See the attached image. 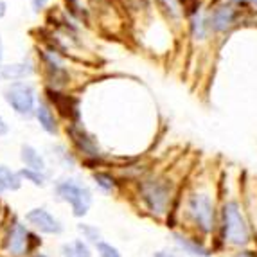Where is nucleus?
<instances>
[{"instance_id": "obj_25", "label": "nucleus", "mask_w": 257, "mask_h": 257, "mask_svg": "<svg viewBox=\"0 0 257 257\" xmlns=\"http://www.w3.org/2000/svg\"><path fill=\"white\" fill-rule=\"evenodd\" d=\"M31 257H54V255L49 253V252H45V250H40V252H36L35 255H31Z\"/></svg>"}, {"instance_id": "obj_2", "label": "nucleus", "mask_w": 257, "mask_h": 257, "mask_svg": "<svg viewBox=\"0 0 257 257\" xmlns=\"http://www.w3.org/2000/svg\"><path fill=\"white\" fill-rule=\"evenodd\" d=\"M180 182L162 173H146L141 180L130 185V193L139 212L155 221L169 223L176 214V207L182 194Z\"/></svg>"}, {"instance_id": "obj_8", "label": "nucleus", "mask_w": 257, "mask_h": 257, "mask_svg": "<svg viewBox=\"0 0 257 257\" xmlns=\"http://www.w3.org/2000/svg\"><path fill=\"white\" fill-rule=\"evenodd\" d=\"M4 99L11 106V110L20 117H33L38 106L35 88L26 81H17L6 86Z\"/></svg>"}, {"instance_id": "obj_1", "label": "nucleus", "mask_w": 257, "mask_h": 257, "mask_svg": "<svg viewBox=\"0 0 257 257\" xmlns=\"http://www.w3.org/2000/svg\"><path fill=\"white\" fill-rule=\"evenodd\" d=\"M175 216L180 218L182 230H187L203 239L216 237L219 219L218 193L203 182L189 184L182 189Z\"/></svg>"}, {"instance_id": "obj_6", "label": "nucleus", "mask_w": 257, "mask_h": 257, "mask_svg": "<svg viewBox=\"0 0 257 257\" xmlns=\"http://www.w3.org/2000/svg\"><path fill=\"white\" fill-rule=\"evenodd\" d=\"M67 137H69L70 144H72V151L77 155V159L83 166L88 169H97L103 167L104 164V153L99 148L97 139L81 126V122L74 120L72 124L67 126Z\"/></svg>"}, {"instance_id": "obj_3", "label": "nucleus", "mask_w": 257, "mask_h": 257, "mask_svg": "<svg viewBox=\"0 0 257 257\" xmlns=\"http://www.w3.org/2000/svg\"><path fill=\"white\" fill-rule=\"evenodd\" d=\"M216 241L223 248H230L234 252L246 250L253 243L252 223L237 198H225L219 202Z\"/></svg>"}, {"instance_id": "obj_5", "label": "nucleus", "mask_w": 257, "mask_h": 257, "mask_svg": "<svg viewBox=\"0 0 257 257\" xmlns=\"http://www.w3.org/2000/svg\"><path fill=\"white\" fill-rule=\"evenodd\" d=\"M43 237L26 225L20 216H9L0 228V255L2 257H31L40 252Z\"/></svg>"}, {"instance_id": "obj_11", "label": "nucleus", "mask_w": 257, "mask_h": 257, "mask_svg": "<svg viewBox=\"0 0 257 257\" xmlns=\"http://www.w3.org/2000/svg\"><path fill=\"white\" fill-rule=\"evenodd\" d=\"M20 162H22V167H26V169L51 173V164H49V159L38 150V148L33 146V144H22Z\"/></svg>"}, {"instance_id": "obj_4", "label": "nucleus", "mask_w": 257, "mask_h": 257, "mask_svg": "<svg viewBox=\"0 0 257 257\" xmlns=\"http://www.w3.org/2000/svg\"><path fill=\"white\" fill-rule=\"evenodd\" d=\"M52 198L56 203L69 207L70 216L77 221H83L86 216L90 214L92 207H94L95 191L81 176L74 175H60L56 176L51 184Z\"/></svg>"}, {"instance_id": "obj_10", "label": "nucleus", "mask_w": 257, "mask_h": 257, "mask_svg": "<svg viewBox=\"0 0 257 257\" xmlns=\"http://www.w3.org/2000/svg\"><path fill=\"white\" fill-rule=\"evenodd\" d=\"M90 185L95 193L103 196H119L126 189V184L119 176V173L106 167H97L90 171Z\"/></svg>"}, {"instance_id": "obj_14", "label": "nucleus", "mask_w": 257, "mask_h": 257, "mask_svg": "<svg viewBox=\"0 0 257 257\" xmlns=\"http://www.w3.org/2000/svg\"><path fill=\"white\" fill-rule=\"evenodd\" d=\"M35 119L38 120V126L43 130V132L51 135V137H56L60 133V122H58V117L52 111V108L45 103H38L35 110Z\"/></svg>"}, {"instance_id": "obj_21", "label": "nucleus", "mask_w": 257, "mask_h": 257, "mask_svg": "<svg viewBox=\"0 0 257 257\" xmlns=\"http://www.w3.org/2000/svg\"><path fill=\"white\" fill-rule=\"evenodd\" d=\"M153 257H185V255H184V253L178 252V250H175L173 246H166V248L155 250Z\"/></svg>"}, {"instance_id": "obj_23", "label": "nucleus", "mask_w": 257, "mask_h": 257, "mask_svg": "<svg viewBox=\"0 0 257 257\" xmlns=\"http://www.w3.org/2000/svg\"><path fill=\"white\" fill-rule=\"evenodd\" d=\"M9 133V124L4 120V117L0 115V137H6Z\"/></svg>"}, {"instance_id": "obj_18", "label": "nucleus", "mask_w": 257, "mask_h": 257, "mask_svg": "<svg viewBox=\"0 0 257 257\" xmlns=\"http://www.w3.org/2000/svg\"><path fill=\"white\" fill-rule=\"evenodd\" d=\"M33 74V67L26 63H17V65H6V67H0V76L8 79V81H20V79H26L27 76Z\"/></svg>"}, {"instance_id": "obj_12", "label": "nucleus", "mask_w": 257, "mask_h": 257, "mask_svg": "<svg viewBox=\"0 0 257 257\" xmlns=\"http://www.w3.org/2000/svg\"><path fill=\"white\" fill-rule=\"evenodd\" d=\"M51 157H52V162L63 171V175L74 173L77 169V166L81 164L79 159H77V155L74 153L72 150H69L65 144H56V146H52Z\"/></svg>"}, {"instance_id": "obj_22", "label": "nucleus", "mask_w": 257, "mask_h": 257, "mask_svg": "<svg viewBox=\"0 0 257 257\" xmlns=\"http://www.w3.org/2000/svg\"><path fill=\"white\" fill-rule=\"evenodd\" d=\"M202 27H203V20L202 18H196V20H194V35H196L198 38H203V35H205Z\"/></svg>"}, {"instance_id": "obj_7", "label": "nucleus", "mask_w": 257, "mask_h": 257, "mask_svg": "<svg viewBox=\"0 0 257 257\" xmlns=\"http://www.w3.org/2000/svg\"><path fill=\"white\" fill-rule=\"evenodd\" d=\"M22 219L31 230L42 237H60L65 234V223L45 205H35L27 209L22 214Z\"/></svg>"}, {"instance_id": "obj_24", "label": "nucleus", "mask_w": 257, "mask_h": 257, "mask_svg": "<svg viewBox=\"0 0 257 257\" xmlns=\"http://www.w3.org/2000/svg\"><path fill=\"white\" fill-rule=\"evenodd\" d=\"M45 4H47V0H33V8H35V11L43 9L45 8Z\"/></svg>"}, {"instance_id": "obj_28", "label": "nucleus", "mask_w": 257, "mask_h": 257, "mask_svg": "<svg viewBox=\"0 0 257 257\" xmlns=\"http://www.w3.org/2000/svg\"><path fill=\"white\" fill-rule=\"evenodd\" d=\"M253 2H255V4H257V0H253Z\"/></svg>"}, {"instance_id": "obj_13", "label": "nucleus", "mask_w": 257, "mask_h": 257, "mask_svg": "<svg viewBox=\"0 0 257 257\" xmlns=\"http://www.w3.org/2000/svg\"><path fill=\"white\" fill-rule=\"evenodd\" d=\"M58 257H95L94 246L83 241L79 236L65 239L58 248Z\"/></svg>"}, {"instance_id": "obj_16", "label": "nucleus", "mask_w": 257, "mask_h": 257, "mask_svg": "<svg viewBox=\"0 0 257 257\" xmlns=\"http://www.w3.org/2000/svg\"><path fill=\"white\" fill-rule=\"evenodd\" d=\"M20 171V176L24 184L31 185V187H36V189H45L52 184L54 180V176L51 173H43V171H33V169H26V167H20L18 169Z\"/></svg>"}, {"instance_id": "obj_19", "label": "nucleus", "mask_w": 257, "mask_h": 257, "mask_svg": "<svg viewBox=\"0 0 257 257\" xmlns=\"http://www.w3.org/2000/svg\"><path fill=\"white\" fill-rule=\"evenodd\" d=\"M234 9L232 8H219L214 11V17H212V27L216 31H225L227 27H230V24L234 22Z\"/></svg>"}, {"instance_id": "obj_9", "label": "nucleus", "mask_w": 257, "mask_h": 257, "mask_svg": "<svg viewBox=\"0 0 257 257\" xmlns=\"http://www.w3.org/2000/svg\"><path fill=\"white\" fill-rule=\"evenodd\" d=\"M169 241L175 250L184 253L185 257H212L214 248L207 243V239L198 237L194 234L182 228H171L169 232Z\"/></svg>"}, {"instance_id": "obj_17", "label": "nucleus", "mask_w": 257, "mask_h": 257, "mask_svg": "<svg viewBox=\"0 0 257 257\" xmlns=\"http://www.w3.org/2000/svg\"><path fill=\"white\" fill-rule=\"evenodd\" d=\"M76 232H77V236L81 237L83 241H86V243L92 244V246H95V244L104 237L103 232H101V228H99L95 223L85 221V219L76 223Z\"/></svg>"}, {"instance_id": "obj_26", "label": "nucleus", "mask_w": 257, "mask_h": 257, "mask_svg": "<svg viewBox=\"0 0 257 257\" xmlns=\"http://www.w3.org/2000/svg\"><path fill=\"white\" fill-rule=\"evenodd\" d=\"M6 9H8V6H6V2L4 0H0V18L4 17L6 15Z\"/></svg>"}, {"instance_id": "obj_20", "label": "nucleus", "mask_w": 257, "mask_h": 257, "mask_svg": "<svg viewBox=\"0 0 257 257\" xmlns=\"http://www.w3.org/2000/svg\"><path fill=\"white\" fill-rule=\"evenodd\" d=\"M94 253L95 257H122V252L117 244H113L111 241H108L106 237L99 241L94 246Z\"/></svg>"}, {"instance_id": "obj_15", "label": "nucleus", "mask_w": 257, "mask_h": 257, "mask_svg": "<svg viewBox=\"0 0 257 257\" xmlns=\"http://www.w3.org/2000/svg\"><path fill=\"white\" fill-rule=\"evenodd\" d=\"M0 180L4 185L6 194L8 193H18L22 187H24V180H22L20 171L13 169L11 166H6V164H0Z\"/></svg>"}, {"instance_id": "obj_27", "label": "nucleus", "mask_w": 257, "mask_h": 257, "mask_svg": "<svg viewBox=\"0 0 257 257\" xmlns=\"http://www.w3.org/2000/svg\"><path fill=\"white\" fill-rule=\"evenodd\" d=\"M6 191H4V185H2V180H0V196H4Z\"/></svg>"}]
</instances>
